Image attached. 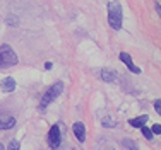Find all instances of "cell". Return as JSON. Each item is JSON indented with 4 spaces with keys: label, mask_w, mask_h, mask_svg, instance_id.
<instances>
[{
    "label": "cell",
    "mask_w": 161,
    "mask_h": 150,
    "mask_svg": "<svg viewBox=\"0 0 161 150\" xmlns=\"http://www.w3.org/2000/svg\"><path fill=\"white\" fill-rule=\"evenodd\" d=\"M101 125L105 126V128H115V126H117V123H115L113 118L105 116V118H103V121H101Z\"/></svg>",
    "instance_id": "11"
},
{
    "label": "cell",
    "mask_w": 161,
    "mask_h": 150,
    "mask_svg": "<svg viewBox=\"0 0 161 150\" xmlns=\"http://www.w3.org/2000/svg\"><path fill=\"white\" fill-rule=\"evenodd\" d=\"M151 133H153V135H159V133H161V126L159 125H154L151 128Z\"/></svg>",
    "instance_id": "15"
},
{
    "label": "cell",
    "mask_w": 161,
    "mask_h": 150,
    "mask_svg": "<svg viewBox=\"0 0 161 150\" xmlns=\"http://www.w3.org/2000/svg\"><path fill=\"white\" fill-rule=\"evenodd\" d=\"M122 5L120 2H110L108 3V22L112 26V29L118 31L122 29Z\"/></svg>",
    "instance_id": "2"
},
{
    "label": "cell",
    "mask_w": 161,
    "mask_h": 150,
    "mask_svg": "<svg viewBox=\"0 0 161 150\" xmlns=\"http://www.w3.org/2000/svg\"><path fill=\"white\" fill-rule=\"evenodd\" d=\"M19 148H21V143L17 140H12L9 143V147H7V150H19Z\"/></svg>",
    "instance_id": "14"
},
{
    "label": "cell",
    "mask_w": 161,
    "mask_h": 150,
    "mask_svg": "<svg viewBox=\"0 0 161 150\" xmlns=\"http://www.w3.org/2000/svg\"><path fill=\"white\" fill-rule=\"evenodd\" d=\"M72 130H74V135H75V138H77L79 142H84V140H86V126H84L82 121L74 123Z\"/></svg>",
    "instance_id": "7"
},
{
    "label": "cell",
    "mask_w": 161,
    "mask_h": 150,
    "mask_svg": "<svg viewBox=\"0 0 161 150\" xmlns=\"http://www.w3.org/2000/svg\"><path fill=\"white\" fill-rule=\"evenodd\" d=\"M62 91H64V82H55L53 85H50L47 91H45V94L41 96V101H40V109L41 111H45L48 107L50 102H53L57 97H58L60 94H62Z\"/></svg>",
    "instance_id": "1"
},
{
    "label": "cell",
    "mask_w": 161,
    "mask_h": 150,
    "mask_svg": "<svg viewBox=\"0 0 161 150\" xmlns=\"http://www.w3.org/2000/svg\"><path fill=\"white\" fill-rule=\"evenodd\" d=\"M147 120H149L147 114H142V116H137V118H134V120H129V125L134 126V128H142L146 123H147Z\"/></svg>",
    "instance_id": "10"
},
{
    "label": "cell",
    "mask_w": 161,
    "mask_h": 150,
    "mask_svg": "<svg viewBox=\"0 0 161 150\" xmlns=\"http://www.w3.org/2000/svg\"><path fill=\"white\" fill-rule=\"evenodd\" d=\"M122 143H124V147H127L129 150H139V148H137V145H136V142L129 140V138H124V140H122Z\"/></svg>",
    "instance_id": "12"
},
{
    "label": "cell",
    "mask_w": 161,
    "mask_h": 150,
    "mask_svg": "<svg viewBox=\"0 0 161 150\" xmlns=\"http://www.w3.org/2000/svg\"><path fill=\"white\" fill-rule=\"evenodd\" d=\"M62 143V132H60V126L58 125H53L48 132V145L50 148L57 150Z\"/></svg>",
    "instance_id": "4"
},
{
    "label": "cell",
    "mask_w": 161,
    "mask_h": 150,
    "mask_svg": "<svg viewBox=\"0 0 161 150\" xmlns=\"http://www.w3.org/2000/svg\"><path fill=\"white\" fill-rule=\"evenodd\" d=\"M154 111L158 114H161V102H159V99H156V101H154Z\"/></svg>",
    "instance_id": "16"
},
{
    "label": "cell",
    "mask_w": 161,
    "mask_h": 150,
    "mask_svg": "<svg viewBox=\"0 0 161 150\" xmlns=\"http://www.w3.org/2000/svg\"><path fill=\"white\" fill-rule=\"evenodd\" d=\"M141 132H142V137L144 138H147V140H151L153 137V133H151V128H147V126H142V128H141Z\"/></svg>",
    "instance_id": "13"
},
{
    "label": "cell",
    "mask_w": 161,
    "mask_h": 150,
    "mask_svg": "<svg viewBox=\"0 0 161 150\" xmlns=\"http://www.w3.org/2000/svg\"><path fill=\"white\" fill-rule=\"evenodd\" d=\"M16 126V118L12 114L0 113V130H10Z\"/></svg>",
    "instance_id": "6"
},
{
    "label": "cell",
    "mask_w": 161,
    "mask_h": 150,
    "mask_svg": "<svg viewBox=\"0 0 161 150\" xmlns=\"http://www.w3.org/2000/svg\"><path fill=\"white\" fill-rule=\"evenodd\" d=\"M45 68H47V70H50V68H52V63H50V61H47V63H45Z\"/></svg>",
    "instance_id": "17"
},
{
    "label": "cell",
    "mask_w": 161,
    "mask_h": 150,
    "mask_svg": "<svg viewBox=\"0 0 161 150\" xmlns=\"http://www.w3.org/2000/svg\"><path fill=\"white\" fill-rule=\"evenodd\" d=\"M101 79L105 80V82L112 84V82H115V79H117V72H115L113 68H103L101 70Z\"/></svg>",
    "instance_id": "9"
},
{
    "label": "cell",
    "mask_w": 161,
    "mask_h": 150,
    "mask_svg": "<svg viewBox=\"0 0 161 150\" xmlns=\"http://www.w3.org/2000/svg\"><path fill=\"white\" fill-rule=\"evenodd\" d=\"M0 89H2V92H14L16 91V80H14V77H5L0 82Z\"/></svg>",
    "instance_id": "8"
},
{
    "label": "cell",
    "mask_w": 161,
    "mask_h": 150,
    "mask_svg": "<svg viewBox=\"0 0 161 150\" xmlns=\"http://www.w3.org/2000/svg\"><path fill=\"white\" fill-rule=\"evenodd\" d=\"M118 56H120V61H122V63H124L125 67L129 68L130 72H132V74H141V68L134 65V61H132V56H130L129 53L122 51V53H120V55H118Z\"/></svg>",
    "instance_id": "5"
},
{
    "label": "cell",
    "mask_w": 161,
    "mask_h": 150,
    "mask_svg": "<svg viewBox=\"0 0 161 150\" xmlns=\"http://www.w3.org/2000/svg\"><path fill=\"white\" fill-rule=\"evenodd\" d=\"M17 55L9 44H2L0 46V68H7V67H14L17 65Z\"/></svg>",
    "instance_id": "3"
},
{
    "label": "cell",
    "mask_w": 161,
    "mask_h": 150,
    "mask_svg": "<svg viewBox=\"0 0 161 150\" xmlns=\"http://www.w3.org/2000/svg\"><path fill=\"white\" fill-rule=\"evenodd\" d=\"M0 150H5V148H3V145H2V143H0Z\"/></svg>",
    "instance_id": "18"
}]
</instances>
